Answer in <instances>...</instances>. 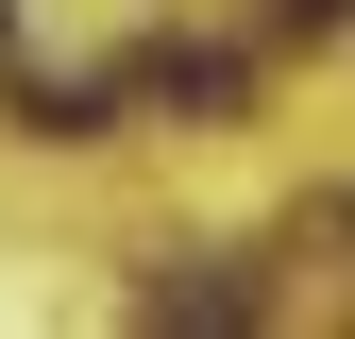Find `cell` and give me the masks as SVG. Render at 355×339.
<instances>
[{"mask_svg": "<svg viewBox=\"0 0 355 339\" xmlns=\"http://www.w3.org/2000/svg\"><path fill=\"white\" fill-rule=\"evenodd\" d=\"M271 17H288V34H338V17H355V0H271Z\"/></svg>", "mask_w": 355, "mask_h": 339, "instance_id": "obj_1", "label": "cell"}]
</instances>
